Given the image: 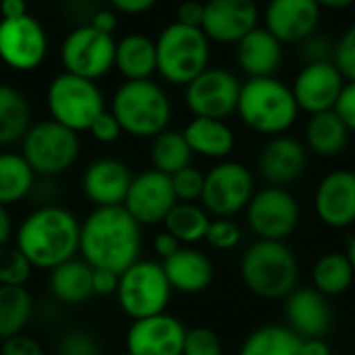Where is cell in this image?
<instances>
[{"instance_id": "cell-7", "label": "cell", "mask_w": 355, "mask_h": 355, "mask_svg": "<svg viewBox=\"0 0 355 355\" xmlns=\"http://www.w3.org/2000/svg\"><path fill=\"white\" fill-rule=\"evenodd\" d=\"M46 106L52 121L73 129L75 133L87 131L106 110L104 94L98 83L67 71L50 81L46 89Z\"/></svg>"}, {"instance_id": "cell-19", "label": "cell", "mask_w": 355, "mask_h": 355, "mask_svg": "<svg viewBox=\"0 0 355 355\" xmlns=\"http://www.w3.org/2000/svg\"><path fill=\"white\" fill-rule=\"evenodd\" d=\"M314 210L318 218L333 229H345L355 223V173L333 171L316 187Z\"/></svg>"}, {"instance_id": "cell-9", "label": "cell", "mask_w": 355, "mask_h": 355, "mask_svg": "<svg viewBox=\"0 0 355 355\" xmlns=\"http://www.w3.org/2000/svg\"><path fill=\"white\" fill-rule=\"evenodd\" d=\"M171 293L173 287L158 262L137 260L119 275L116 300L121 310L133 320L162 314L171 302Z\"/></svg>"}, {"instance_id": "cell-33", "label": "cell", "mask_w": 355, "mask_h": 355, "mask_svg": "<svg viewBox=\"0 0 355 355\" xmlns=\"http://www.w3.org/2000/svg\"><path fill=\"white\" fill-rule=\"evenodd\" d=\"M355 270L347 258L341 252H329L312 268V283L322 295H341L354 283Z\"/></svg>"}, {"instance_id": "cell-2", "label": "cell", "mask_w": 355, "mask_h": 355, "mask_svg": "<svg viewBox=\"0 0 355 355\" xmlns=\"http://www.w3.org/2000/svg\"><path fill=\"white\" fill-rule=\"evenodd\" d=\"M81 223L77 216L54 204L31 210L15 231V245L33 268L52 270L79 254Z\"/></svg>"}, {"instance_id": "cell-16", "label": "cell", "mask_w": 355, "mask_h": 355, "mask_svg": "<svg viewBox=\"0 0 355 355\" xmlns=\"http://www.w3.org/2000/svg\"><path fill=\"white\" fill-rule=\"evenodd\" d=\"M187 329L166 312L133 320L125 335L127 352L133 355H183Z\"/></svg>"}, {"instance_id": "cell-12", "label": "cell", "mask_w": 355, "mask_h": 355, "mask_svg": "<svg viewBox=\"0 0 355 355\" xmlns=\"http://www.w3.org/2000/svg\"><path fill=\"white\" fill-rule=\"evenodd\" d=\"M248 225L260 239L283 241L300 223V204L283 187L270 185L250 200L245 208Z\"/></svg>"}, {"instance_id": "cell-22", "label": "cell", "mask_w": 355, "mask_h": 355, "mask_svg": "<svg viewBox=\"0 0 355 355\" xmlns=\"http://www.w3.org/2000/svg\"><path fill=\"white\" fill-rule=\"evenodd\" d=\"M287 327L302 339H322L331 327V308L327 295L314 287L293 289L285 302Z\"/></svg>"}, {"instance_id": "cell-52", "label": "cell", "mask_w": 355, "mask_h": 355, "mask_svg": "<svg viewBox=\"0 0 355 355\" xmlns=\"http://www.w3.org/2000/svg\"><path fill=\"white\" fill-rule=\"evenodd\" d=\"M0 15L2 19H19L27 15L25 0H0Z\"/></svg>"}, {"instance_id": "cell-50", "label": "cell", "mask_w": 355, "mask_h": 355, "mask_svg": "<svg viewBox=\"0 0 355 355\" xmlns=\"http://www.w3.org/2000/svg\"><path fill=\"white\" fill-rule=\"evenodd\" d=\"M158 0H110L114 10L125 12V15H141L150 10Z\"/></svg>"}, {"instance_id": "cell-4", "label": "cell", "mask_w": 355, "mask_h": 355, "mask_svg": "<svg viewBox=\"0 0 355 355\" xmlns=\"http://www.w3.org/2000/svg\"><path fill=\"white\" fill-rule=\"evenodd\" d=\"M110 112L123 133L133 137H156L168 127L171 102L164 89L150 79L125 81L112 96Z\"/></svg>"}, {"instance_id": "cell-14", "label": "cell", "mask_w": 355, "mask_h": 355, "mask_svg": "<svg viewBox=\"0 0 355 355\" xmlns=\"http://www.w3.org/2000/svg\"><path fill=\"white\" fill-rule=\"evenodd\" d=\"M241 85L229 71L206 69L200 73L185 92V102L196 116L227 119L237 110Z\"/></svg>"}, {"instance_id": "cell-11", "label": "cell", "mask_w": 355, "mask_h": 355, "mask_svg": "<svg viewBox=\"0 0 355 355\" xmlns=\"http://www.w3.org/2000/svg\"><path fill=\"white\" fill-rule=\"evenodd\" d=\"M254 198V177L239 162H220L206 173L202 204L206 212L229 218L248 208Z\"/></svg>"}, {"instance_id": "cell-1", "label": "cell", "mask_w": 355, "mask_h": 355, "mask_svg": "<svg viewBox=\"0 0 355 355\" xmlns=\"http://www.w3.org/2000/svg\"><path fill=\"white\" fill-rule=\"evenodd\" d=\"M141 225L125 206L94 208L81 223L79 254L92 268H106L116 275L139 260Z\"/></svg>"}, {"instance_id": "cell-21", "label": "cell", "mask_w": 355, "mask_h": 355, "mask_svg": "<svg viewBox=\"0 0 355 355\" xmlns=\"http://www.w3.org/2000/svg\"><path fill=\"white\" fill-rule=\"evenodd\" d=\"M316 0H270L266 6V29L279 42H304L318 25Z\"/></svg>"}, {"instance_id": "cell-23", "label": "cell", "mask_w": 355, "mask_h": 355, "mask_svg": "<svg viewBox=\"0 0 355 355\" xmlns=\"http://www.w3.org/2000/svg\"><path fill=\"white\" fill-rule=\"evenodd\" d=\"M306 148L289 135L272 137L260 154V173L270 185L277 187L297 181L306 171Z\"/></svg>"}, {"instance_id": "cell-42", "label": "cell", "mask_w": 355, "mask_h": 355, "mask_svg": "<svg viewBox=\"0 0 355 355\" xmlns=\"http://www.w3.org/2000/svg\"><path fill=\"white\" fill-rule=\"evenodd\" d=\"M333 62L339 67V71L343 73L345 79L355 81V25H352L345 31V35L335 46V58H333Z\"/></svg>"}, {"instance_id": "cell-46", "label": "cell", "mask_w": 355, "mask_h": 355, "mask_svg": "<svg viewBox=\"0 0 355 355\" xmlns=\"http://www.w3.org/2000/svg\"><path fill=\"white\" fill-rule=\"evenodd\" d=\"M335 112L343 119V123L347 125L349 131H355V81H349L343 87V92L335 104Z\"/></svg>"}, {"instance_id": "cell-41", "label": "cell", "mask_w": 355, "mask_h": 355, "mask_svg": "<svg viewBox=\"0 0 355 355\" xmlns=\"http://www.w3.org/2000/svg\"><path fill=\"white\" fill-rule=\"evenodd\" d=\"M241 239V229L231 218H216L210 220L206 241L216 250H233Z\"/></svg>"}, {"instance_id": "cell-37", "label": "cell", "mask_w": 355, "mask_h": 355, "mask_svg": "<svg viewBox=\"0 0 355 355\" xmlns=\"http://www.w3.org/2000/svg\"><path fill=\"white\" fill-rule=\"evenodd\" d=\"M33 266L21 254L17 245H2L0 248V285L6 287H25L31 279Z\"/></svg>"}, {"instance_id": "cell-29", "label": "cell", "mask_w": 355, "mask_h": 355, "mask_svg": "<svg viewBox=\"0 0 355 355\" xmlns=\"http://www.w3.org/2000/svg\"><path fill=\"white\" fill-rule=\"evenodd\" d=\"M35 173L21 152H0V204L23 202L35 187Z\"/></svg>"}, {"instance_id": "cell-24", "label": "cell", "mask_w": 355, "mask_h": 355, "mask_svg": "<svg viewBox=\"0 0 355 355\" xmlns=\"http://www.w3.org/2000/svg\"><path fill=\"white\" fill-rule=\"evenodd\" d=\"M164 275L179 293H202L212 281V262L193 248H181L171 258L162 262Z\"/></svg>"}, {"instance_id": "cell-56", "label": "cell", "mask_w": 355, "mask_h": 355, "mask_svg": "<svg viewBox=\"0 0 355 355\" xmlns=\"http://www.w3.org/2000/svg\"><path fill=\"white\" fill-rule=\"evenodd\" d=\"M347 258H349V262H352V266H354V270H355V237H352L349 239V243H347Z\"/></svg>"}, {"instance_id": "cell-48", "label": "cell", "mask_w": 355, "mask_h": 355, "mask_svg": "<svg viewBox=\"0 0 355 355\" xmlns=\"http://www.w3.org/2000/svg\"><path fill=\"white\" fill-rule=\"evenodd\" d=\"M177 21L183 25H191V27H202L204 21V4L198 0H185L179 10H177Z\"/></svg>"}, {"instance_id": "cell-27", "label": "cell", "mask_w": 355, "mask_h": 355, "mask_svg": "<svg viewBox=\"0 0 355 355\" xmlns=\"http://www.w3.org/2000/svg\"><path fill=\"white\" fill-rule=\"evenodd\" d=\"M156 42L148 35L131 33L116 42L114 67L127 81L150 79L156 71Z\"/></svg>"}, {"instance_id": "cell-44", "label": "cell", "mask_w": 355, "mask_h": 355, "mask_svg": "<svg viewBox=\"0 0 355 355\" xmlns=\"http://www.w3.org/2000/svg\"><path fill=\"white\" fill-rule=\"evenodd\" d=\"M0 355H44V347L40 345L37 339H33L25 333H19L10 339L2 341Z\"/></svg>"}, {"instance_id": "cell-8", "label": "cell", "mask_w": 355, "mask_h": 355, "mask_svg": "<svg viewBox=\"0 0 355 355\" xmlns=\"http://www.w3.org/2000/svg\"><path fill=\"white\" fill-rule=\"evenodd\" d=\"M79 133L52 119L33 123L21 139V154L40 177H56L69 171L79 158Z\"/></svg>"}, {"instance_id": "cell-45", "label": "cell", "mask_w": 355, "mask_h": 355, "mask_svg": "<svg viewBox=\"0 0 355 355\" xmlns=\"http://www.w3.org/2000/svg\"><path fill=\"white\" fill-rule=\"evenodd\" d=\"M335 46H331V42L327 37H316L310 35L302 42V54L310 60V62H322V60H331V56L335 58Z\"/></svg>"}, {"instance_id": "cell-53", "label": "cell", "mask_w": 355, "mask_h": 355, "mask_svg": "<svg viewBox=\"0 0 355 355\" xmlns=\"http://www.w3.org/2000/svg\"><path fill=\"white\" fill-rule=\"evenodd\" d=\"M12 239V216L8 212V206L0 204V248L8 245Z\"/></svg>"}, {"instance_id": "cell-47", "label": "cell", "mask_w": 355, "mask_h": 355, "mask_svg": "<svg viewBox=\"0 0 355 355\" xmlns=\"http://www.w3.org/2000/svg\"><path fill=\"white\" fill-rule=\"evenodd\" d=\"M92 287H94V295H112L119 289V275L106 268H94L92 275Z\"/></svg>"}, {"instance_id": "cell-28", "label": "cell", "mask_w": 355, "mask_h": 355, "mask_svg": "<svg viewBox=\"0 0 355 355\" xmlns=\"http://www.w3.org/2000/svg\"><path fill=\"white\" fill-rule=\"evenodd\" d=\"M193 154L206 158H225L233 152L235 135L220 119L196 116L183 131Z\"/></svg>"}, {"instance_id": "cell-5", "label": "cell", "mask_w": 355, "mask_h": 355, "mask_svg": "<svg viewBox=\"0 0 355 355\" xmlns=\"http://www.w3.org/2000/svg\"><path fill=\"white\" fill-rule=\"evenodd\" d=\"M237 110L243 123L264 135H281L297 119L293 89L275 77H252L241 85Z\"/></svg>"}, {"instance_id": "cell-25", "label": "cell", "mask_w": 355, "mask_h": 355, "mask_svg": "<svg viewBox=\"0 0 355 355\" xmlns=\"http://www.w3.org/2000/svg\"><path fill=\"white\" fill-rule=\"evenodd\" d=\"M281 42L268 29L256 27L237 42L239 64L252 77H272L281 67Z\"/></svg>"}, {"instance_id": "cell-57", "label": "cell", "mask_w": 355, "mask_h": 355, "mask_svg": "<svg viewBox=\"0 0 355 355\" xmlns=\"http://www.w3.org/2000/svg\"><path fill=\"white\" fill-rule=\"evenodd\" d=\"M121 355H133V354H129V352H127V349H125V352H123V354Z\"/></svg>"}, {"instance_id": "cell-17", "label": "cell", "mask_w": 355, "mask_h": 355, "mask_svg": "<svg viewBox=\"0 0 355 355\" xmlns=\"http://www.w3.org/2000/svg\"><path fill=\"white\" fill-rule=\"evenodd\" d=\"M345 87V77L333 60L310 62L302 69L293 83V96L302 110L318 114L333 110L341 92Z\"/></svg>"}, {"instance_id": "cell-10", "label": "cell", "mask_w": 355, "mask_h": 355, "mask_svg": "<svg viewBox=\"0 0 355 355\" xmlns=\"http://www.w3.org/2000/svg\"><path fill=\"white\" fill-rule=\"evenodd\" d=\"M114 37L87 23L75 27L64 37L60 46V62L67 73L96 81L114 67Z\"/></svg>"}, {"instance_id": "cell-51", "label": "cell", "mask_w": 355, "mask_h": 355, "mask_svg": "<svg viewBox=\"0 0 355 355\" xmlns=\"http://www.w3.org/2000/svg\"><path fill=\"white\" fill-rule=\"evenodd\" d=\"M92 27H96L98 31H104V33H110L114 31L116 27V15L114 10H108V8H102V10H96L92 15V21H89Z\"/></svg>"}, {"instance_id": "cell-36", "label": "cell", "mask_w": 355, "mask_h": 355, "mask_svg": "<svg viewBox=\"0 0 355 355\" xmlns=\"http://www.w3.org/2000/svg\"><path fill=\"white\" fill-rule=\"evenodd\" d=\"M191 148L183 135V131H171L164 129L162 133H158L152 141V164L156 171L166 173V175H175L181 168L189 166L191 162Z\"/></svg>"}, {"instance_id": "cell-43", "label": "cell", "mask_w": 355, "mask_h": 355, "mask_svg": "<svg viewBox=\"0 0 355 355\" xmlns=\"http://www.w3.org/2000/svg\"><path fill=\"white\" fill-rule=\"evenodd\" d=\"M87 131H89V135H92L96 141H100V144H112V141H116V139L121 137V133H123V129H121L116 116H114L112 112H108V110H104V112L92 123V127H89Z\"/></svg>"}, {"instance_id": "cell-18", "label": "cell", "mask_w": 355, "mask_h": 355, "mask_svg": "<svg viewBox=\"0 0 355 355\" xmlns=\"http://www.w3.org/2000/svg\"><path fill=\"white\" fill-rule=\"evenodd\" d=\"M258 6L254 0H208L204 4L202 31L216 42H241L256 29Z\"/></svg>"}, {"instance_id": "cell-39", "label": "cell", "mask_w": 355, "mask_h": 355, "mask_svg": "<svg viewBox=\"0 0 355 355\" xmlns=\"http://www.w3.org/2000/svg\"><path fill=\"white\" fill-rule=\"evenodd\" d=\"M56 355H102V349L92 333L83 329H71L58 339Z\"/></svg>"}, {"instance_id": "cell-32", "label": "cell", "mask_w": 355, "mask_h": 355, "mask_svg": "<svg viewBox=\"0 0 355 355\" xmlns=\"http://www.w3.org/2000/svg\"><path fill=\"white\" fill-rule=\"evenodd\" d=\"M302 343L304 339L289 327L266 324L243 341L239 355H302Z\"/></svg>"}, {"instance_id": "cell-31", "label": "cell", "mask_w": 355, "mask_h": 355, "mask_svg": "<svg viewBox=\"0 0 355 355\" xmlns=\"http://www.w3.org/2000/svg\"><path fill=\"white\" fill-rule=\"evenodd\" d=\"M349 137V129L343 123V119L333 110H324L318 114H312L308 129H306V139L312 152L318 156H335L339 154Z\"/></svg>"}, {"instance_id": "cell-38", "label": "cell", "mask_w": 355, "mask_h": 355, "mask_svg": "<svg viewBox=\"0 0 355 355\" xmlns=\"http://www.w3.org/2000/svg\"><path fill=\"white\" fill-rule=\"evenodd\" d=\"M173 189L179 202H196L202 200V191H204V181L206 175L196 168V166H185L179 173H175L173 177Z\"/></svg>"}, {"instance_id": "cell-3", "label": "cell", "mask_w": 355, "mask_h": 355, "mask_svg": "<svg viewBox=\"0 0 355 355\" xmlns=\"http://www.w3.org/2000/svg\"><path fill=\"white\" fill-rule=\"evenodd\" d=\"M297 260L283 241L260 239L241 258V279L245 287L262 300L287 297L297 283Z\"/></svg>"}, {"instance_id": "cell-26", "label": "cell", "mask_w": 355, "mask_h": 355, "mask_svg": "<svg viewBox=\"0 0 355 355\" xmlns=\"http://www.w3.org/2000/svg\"><path fill=\"white\" fill-rule=\"evenodd\" d=\"M48 289L52 297L67 306H79L94 295L92 275L94 268L83 258L67 260L64 264L48 270Z\"/></svg>"}, {"instance_id": "cell-13", "label": "cell", "mask_w": 355, "mask_h": 355, "mask_svg": "<svg viewBox=\"0 0 355 355\" xmlns=\"http://www.w3.org/2000/svg\"><path fill=\"white\" fill-rule=\"evenodd\" d=\"M48 52V35L31 15L0 19V60L19 73L37 69Z\"/></svg>"}, {"instance_id": "cell-35", "label": "cell", "mask_w": 355, "mask_h": 355, "mask_svg": "<svg viewBox=\"0 0 355 355\" xmlns=\"http://www.w3.org/2000/svg\"><path fill=\"white\" fill-rule=\"evenodd\" d=\"M210 227L208 212L193 202H177L164 218V231H168L179 243H198L206 239Z\"/></svg>"}, {"instance_id": "cell-40", "label": "cell", "mask_w": 355, "mask_h": 355, "mask_svg": "<svg viewBox=\"0 0 355 355\" xmlns=\"http://www.w3.org/2000/svg\"><path fill=\"white\" fill-rule=\"evenodd\" d=\"M183 355H223L220 337L206 327H196L185 335Z\"/></svg>"}, {"instance_id": "cell-55", "label": "cell", "mask_w": 355, "mask_h": 355, "mask_svg": "<svg viewBox=\"0 0 355 355\" xmlns=\"http://www.w3.org/2000/svg\"><path fill=\"white\" fill-rule=\"evenodd\" d=\"M318 6H327V8H343V6H349L354 4L355 0H316Z\"/></svg>"}, {"instance_id": "cell-6", "label": "cell", "mask_w": 355, "mask_h": 355, "mask_svg": "<svg viewBox=\"0 0 355 355\" xmlns=\"http://www.w3.org/2000/svg\"><path fill=\"white\" fill-rule=\"evenodd\" d=\"M208 58L210 44L202 27L175 21L156 40V71L175 85H189L208 69Z\"/></svg>"}, {"instance_id": "cell-30", "label": "cell", "mask_w": 355, "mask_h": 355, "mask_svg": "<svg viewBox=\"0 0 355 355\" xmlns=\"http://www.w3.org/2000/svg\"><path fill=\"white\" fill-rule=\"evenodd\" d=\"M31 127V106L12 85L0 83V146L21 141Z\"/></svg>"}, {"instance_id": "cell-54", "label": "cell", "mask_w": 355, "mask_h": 355, "mask_svg": "<svg viewBox=\"0 0 355 355\" xmlns=\"http://www.w3.org/2000/svg\"><path fill=\"white\" fill-rule=\"evenodd\" d=\"M302 355H331V347L322 339H304Z\"/></svg>"}, {"instance_id": "cell-15", "label": "cell", "mask_w": 355, "mask_h": 355, "mask_svg": "<svg viewBox=\"0 0 355 355\" xmlns=\"http://www.w3.org/2000/svg\"><path fill=\"white\" fill-rule=\"evenodd\" d=\"M177 202L179 200L175 196L171 175L150 168L133 177L123 206L141 227H152L164 223L166 214Z\"/></svg>"}, {"instance_id": "cell-20", "label": "cell", "mask_w": 355, "mask_h": 355, "mask_svg": "<svg viewBox=\"0 0 355 355\" xmlns=\"http://www.w3.org/2000/svg\"><path fill=\"white\" fill-rule=\"evenodd\" d=\"M133 177L125 162L116 158H98L94 160L81 179L85 198L96 206H123Z\"/></svg>"}, {"instance_id": "cell-34", "label": "cell", "mask_w": 355, "mask_h": 355, "mask_svg": "<svg viewBox=\"0 0 355 355\" xmlns=\"http://www.w3.org/2000/svg\"><path fill=\"white\" fill-rule=\"evenodd\" d=\"M33 316V297L25 287L0 285V339H10L25 331Z\"/></svg>"}, {"instance_id": "cell-49", "label": "cell", "mask_w": 355, "mask_h": 355, "mask_svg": "<svg viewBox=\"0 0 355 355\" xmlns=\"http://www.w3.org/2000/svg\"><path fill=\"white\" fill-rule=\"evenodd\" d=\"M181 250V243H179V239H175L168 231H162V233H158L156 237H154V252L162 258V260H166V258H171L175 252H179Z\"/></svg>"}]
</instances>
